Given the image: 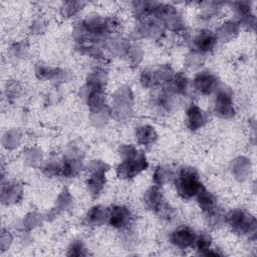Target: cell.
I'll list each match as a JSON object with an SVG mask.
<instances>
[{"instance_id": "1", "label": "cell", "mask_w": 257, "mask_h": 257, "mask_svg": "<svg viewBox=\"0 0 257 257\" xmlns=\"http://www.w3.org/2000/svg\"><path fill=\"white\" fill-rule=\"evenodd\" d=\"M120 155L121 162L116 167V174L120 179H133L149 166L146 156L134 146H122Z\"/></svg>"}, {"instance_id": "2", "label": "cell", "mask_w": 257, "mask_h": 257, "mask_svg": "<svg viewBox=\"0 0 257 257\" xmlns=\"http://www.w3.org/2000/svg\"><path fill=\"white\" fill-rule=\"evenodd\" d=\"M174 177L177 193L185 200L195 198L204 187L194 168L183 167Z\"/></svg>"}, {"instance_id": "3", "label": "cell", "mask_w": 257, "mask_h": 257, "mask_svg": "<svg viewBox=\"0 0 257 257\" xmlns=\"http://www.w3.org/2000/svg\"><path fill=\"white\" fill-rule=\"evenodd\" d=\"M225 220L233 232L243 236H255L256 219L250 213L242 209H234L230 211Z\"/></svg>"}, {"instance_id": "4", "label": "cell", "mask_w": 257, "mask_h": 257, "mask_svg": "<svg viewBox=\"0 0 257 257\" xmlns=\"http://www.w3.org/2000/svg\"><path fill=\"white\" fill-rule=\"evenodd\" d=\"M144 202L149 210L154 212L159 217L170 220L174 216L173 208L166 202L164 196L158 186L151 187L146 193Z\"/></svg>"}, {"instance_id": "5", "label": "cell", "mask_w": 257, "mask_h": 257, "mask_svg": "<svg viewBox=\"0 0 257 257\" xmlns=\"http://www.w3.org/2000/svg\"><path fill=\"white\" fill-rule=\"evenodd\" d=\"M106 165L102 162L95 161L91 164V167L89 169V176L87 177V187L90 192V194L93 197H97L101 191L103 190V187L105 185V169Z\"/></svg>"}, {"instance_id": "6", "label": "cell", "mask_w": 257, "mask_h": 257, "mask_svg": "<svg viewBox=\"0 0 257 257\" xmlns=\"http://www.w3.org/2000/svg\"><path fill=\"white\" fill-rule=\"evenodd\" d=\"M133 220L132 211L123 205H114L107 209V218L109 226L117 230H124L131 224Z\"/></svg>"}, {"instance_id": "7", "label": "cell", "mask_w": 257, "mask_h": 257, "mask_svg": "<svg viewBox=\"0 0 257 257\" xmlns=\"http://www.w3.org/2000/svg\"><path fill=\"white\" fill-rule=\"evenodd\" d=\"M215 112L223 118H230L235 114L232 93L228 88H217V94L215 98Z\"/></svg>"}, {"instance_id": "8", "label": "cell", "mask_w": 257, "mask_h": 257, "mask_svg": "<svg viewBox=\"0 0 257 257\" xmlns=\"http://www.w3.org/2000/svg\"><path fill=\"white\" fill-rule=\"evenodd\" d=\"M196 237L197 234L192 227L181 225L171 233L170 241L179 249H187L194 246Z\"/></svg>"}, {"instance_id": "9", "label": "cell", "mask_w": 257, "mask_h": 257, "mask_svg": "<svg viewBox=\"0 0 257 257\" xmlns=\"http://www.w3.org/2000/svg\"><path fill=\"white\" fill-rule=\"evenodd\" d=\"M192 49L199 53L205 54L211 52L217 43V35L210 30H201L192 39Z\"/></svg>"}, {"instance_id": "10", "label": "cell", "mask_w": 257, "mask_h": 257, "mask_svg": "<svg viewBox=\"0 0 257 257\" xmlns=\"http://www.w3.org/2000/svg\"><path fill=\"white\" fill-rule=\"evenodd\" d=\"M193 85L200 93L208 95L217 90L218 79L216 75L210 71H201L195 76Z\"/></svg>"}, {"instance_id": "11", "label": "cell", "mask_w": 257, "mask_h": 257, "mask_svg": "<svg viewBox=\"0 0 257 257\" xmlns=\"http://www.w3.org/2000/svg\"><path fill=\"white\" fill-rule=\"evenodd\" d=\"M195 198L199 207L207 215L208 218H216V215H218L217 199L211 192H209L205 187H203V189L198 193V195Z\"/></svg>"}, {"instance_id": "12", "label": "cell", "mask_w": 257, "mask_h": 257, "mask_svg": "<svg viewBox=\"0 0 257 257\" xmlns=\"http://www.w3.org/2000/svg\"><path fill=\"white\" fill-rule=\"evenodd\" d=\"M187 124L191 131H197L204 126L208 120L207 113L197 104L192 103L186 111Z\"/></svg>"}, {"instance_id": "13", "label": "cell", "mask_w": 257, "mask_h": 257, "mask_svg": "<svg viewBox=\"0 0 257 257\" xmlns=\"http://www.w3.org/2000/svg\"><path fill=\"white\" fill-rule=\"evenodd\" d=\"M107 210L99 205L90 208L85 216L86 224L89 226H99L106 221Z\"/></svg>"}, {"instance_id": "14", "label": "cell", "mask_w": 257, "mask_h": 257, "mask_svg": "<svg viewBox=\"0 0 257 257\" xmlns=\"http://www.w3.org/2000/svg\"><path fill=\"white\" fill-rule=\"evenodd\" d=\"M136 139L139 144L143 146H149L157 139V133L151 125L144 124L136 130Z\"/></svg>"}, {"instance_id": "15", "label": "cell", "mask_w": 257, "mask_h": 257, "mask_svg": "<svg viewBox=\"0 0 257 257\" xmlns=\"http://www.w3.org/2000/svg\"><path fill=\"white\" fill-rule=\"evenodd\" d=\"M211 245H212V238L210 234L207 232H202L197 235L193 247L196 248L199 254L205 255L206 252L211 249Z\"/></svg>"}, {"instance_id": "16", "label": "cell", "mask_w": 257, "mask_h": 257, "mask_svg": "<svg viewBox=\"0 0 257 257\" xmlns=\"http://www.w3.org/2000/svg\"><path fill=\"white\" fill-rule=\"evenodd\" d=\"M175 176L174 172L170 168L167 167H159L156 169L154 173V182L156 183L157 186L164 185L165 183L169 182L171 178Z\"/></svg>"}, {"instance_id": "17", "label": "cell", "mask_w": 257, "mask_h": 257, "mask_svg": "<svg viewBox=\"0 0 257 257\" xmlns=\"http://www.w3.org/2000/svg\"><path fill=\"white\" fill-rule=\"evenodd\" d=\"M236 7H235V11L236 14L238 15V17L241 19L242 22H249L250 18H254L252 13H251V9L250 6L247 2H238L235 3Z\"/></svg>"}, {"instance_id": "18", "label": "cell", "mask_w": 257, "mask_h": 257, "mask_svg": "<svg viewBox=\"0 0 257 257\" xmlns=\"http://www.w3.org/2000/svg\"><path fill=\"white\" fill-rule=\"evenodd\" d=\"M141 81L145 87H152L159 83L157 71L144 70L141 75Z\"/></svg>"}, {"instance_id": "19", "label": "cell", "mask_w": 257, "mask_h": 257, "mask_svg": "<svg viewBox=\"0 0 257 257\" xmlns=\"http://www.w3.org/2000/svg\"><path fill=\"white\" fill-rule=\"evenodd\" d=\"M69 252L67 253L68 255H76V256H80V255H86V249L84 247V245L82 244V242L78 241H74L70 247H69Z\"/></svg>"}]
</instances>
